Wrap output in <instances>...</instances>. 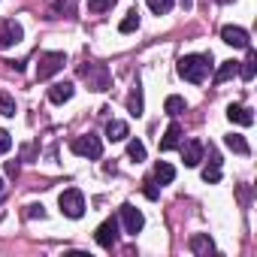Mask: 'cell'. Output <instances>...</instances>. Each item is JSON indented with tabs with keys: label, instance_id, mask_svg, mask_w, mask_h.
I'll return each mask as SVG.
<instances>
[{
	"label": "cell",
	"instance_id": "obj_1",
	"mask_svg": "<svg viewBox=\"0 0 257 257\" xmlns=\"http://www.w3.org/2000/svg\"><path fill=\"white\" fill-rule=\"evenodd\" d=\"M176 73L191 82V85H200L206 82V76L212 73V55H182L179 64H176Z\"/></svg>",
	"mask_w": 257,
	"mask_h": 257
},
{
	"label": "cell",
	"instance_id": "obj_2",
	"mask_svg": "<svg viewBox=\"0 0 257 257\" xmlns=\"http://www.w3.org/2000/svg\"><path fill=\"white\" fill-rule=\"evenodd\" d=\"M70 149H73V155H79V158H88V161H100V158H103V140H100L97 134L76 137Z\"/></svg>",
	"mask_w": 257,
	"mask_h": 257
},
{
	"label": "cell",
	"instance_id": "obj_3",
	"mask_svg": "<svg viewBox=\"0 0 257 257\" xmlns=\"http://www.w3.org/2000/svg\"><path fill=\"white\" fill-rule=\"evenodd\" d=\"M58 206H61V215H67V218H73V221L85 215V197H82L79 188H67V191L58 197Z\"/></svg>",
	"mask_w": 257,
	"mask_h": 257
},
{
	"label": "cell",
	"instance_id": "obj_4",
	"mask_svg": "<svg viewBox=\"0 0 257 257\" xmlns=\"http://www.w3.org/2000/svg\"><path fill=\"white\" fill-rule=\"evenodd\" d=\"M79 76L88 82L91 91H106L109 88V70H106V64H82Z\"/></svg>",
	"mask_w": 257,
	"mask_h": 257
},
{
	"label": "cell",
	"instance_id": "obj_5",
	"mask_svg": "<svg viewBox=\"0 0 257 257\" xmlns=\"http://www.w3.org/2000/svg\"><path fill=\"white\" fill-rule=\"evenodd\" d=\"M64 64H67V55H64V52H46V55H40L37 79H40V82L52 79L55 73H61V70H64Z\"/></svg>",
	"mask_w": 257,
	"mask_h": 257
},
{
	"label": "cell",
	"instance_id": "obj_6",
	"mask_svg": "<svg viewBox=\"0 0 257 257\" xmlns=\"http://www.w3.org/2000/svg\"><path fill=\"white\" fill-rule=\"evenodd\" d=\"M118 218H121V227H124V233H131V236H137V233H143V227H146V215L134 206V203H124L121 209H118Z\"/></svg>",
	"mask_w": 257,
	"mask_h": 257
},
{
	"label": "cell",
	"instance_id": "obj_7",
	"mask_svg": "<svg viewBox=\"0 0 257 257\" xmlns=\"http://www.w3.org/2000/svg\"><path fill=\"white\" fill-rule=\"evenodd\" d=\"M22 40H25V28L16 19H4V22H0V49H13Z\"/></svg>",
	"mask_w": 257,
	"mask_h": 257
},
{
	"label": "cell",
	"instance_id": "obj_8",
	"mask_svg": "<svg viewBox=\"0 0 257 257\" xmlns=\"http://www.w3.org/2000/svg\"><path fill=\"white\" fill-rule=\"evenodd\" d=\"M94 239H97L100 248H112V245L118 242V218H106V221L97 227Z\"/></svg>",
	"mask_w": 257,
	"mask_h": 257
},
{
	"label": "cell",
	"instance_id": "obj_9",
	"mask_svg": "<svg viewBox=\"0 0 257 257\" xmlns=\"http://www.w3.org/2000/svg\"><path fill=\"white\" fill-rule=\"evenodd\" d=\"M221 40L233 49H248V31L239 25H224L221 28Z\"/></svg>",
	"mask_w": 257,
	"mask_h": 257
},
{
	"label": "cell",
	"instance_id": "obj_10",
	"mask_svg": "<svg viewBox=\"0 0 257 257\" xmlns=\"http://www.w3.org/2000/svg\"><path fill=\"white\" fill-rule=\"evenodd\" d=\"M203 182L206 185H218L221 182V155L215 149H209V164L203 167Z\"/></svg>",
	"mask_w": 257,
	"mask_h": 257
},
{
	"label": "cell",
	"instance_id": "obj_11",
	"mask_svg": "<svg viewBox=\"0 0 257 257\" xmlns=\"http://www.w3.org/2000/svg\"><path fill=\"white\" fill-rule=\"evenodd\" d=\"M73 94H76V85H73V82H55V85L49 88V100H52L55 106L73 100Z\"/></svg>",
	"mask_w": 257,
	"mask_h": 257
},
{
	"label": "cell",
	"instance_id": "obj_12",
	"mask_svg": "<svg viewBox=\"0 0 257 257\" xmlns=\"http://www.w3.org/2000/svg\"><path fill=\"white\" fill-rule=\"evenodd\" d=\"M203 143L200 140H188L185 146H182V161H185V167H197L200 161H203Z\"/></svg>",
	"mask_w": 257,
	"mask_h": 257
},
{
	"label": "cell",
	"instance_id": "obj_13",
	"mask_svg": "<svg viewBox=\"0 0 257 257\" xmlns=\"http://www.w3.org/2000/svg\"><path fill=\"white\" fill-rule=\"evenodd\" d=\"M227 118H230L233 124H242V127H251V124H254L251 109L242 106V103H230V106H227Z\"/></svg>",
	"mask_w": 257,
	"mask_h": 257
},
{
	"label": "cell",
	"instance_id": "obj_14",
	"mask_svg": "<svg viewBox=\"0 0 257 257\" xmlns=\"http://www.w3.org/2000/svg\"><path fill=\"white\" fill-rule=\"evenodd\" d=\"M143 109H146V100H143V85H140V82H134L131 94H127V112H131L134 118H140V115H143Z\"/></svg>",
	"mask_w": 257,
	"mask_h": 257
},
{
	"label": "cell",
	"instance_id": "obj_15",
	"mask_svg": "<svg viewBox=\"0 0 257 257\" xmlns=\"http://www.w3.org/2000/svg\"><path fill=\"white\" fill-rule=\"evenodd\" d=\"M179 146H182V127L173 121V124L167 127L164 140H161V152H173V149H179Z\"/></svg>",
	"mask_w": 257,
	"mask_h": 257
},
{
	"label": "cell",
	"instance_id": "obj_16",
	"mask_svg": "<svg viewBox=\"0 0 257 257\" xmlns=\"http://www.w3.org/2000/svg\"><path fill=\"white\" fill-rule=\"evenodd\" d=\"M173 179H176V167H173V164H167V161H158V167H155V176H152V182L164 188V185H170Z\"/></svg>",
	"mask_w": 257,
	"mask_h": 257
},
{
	"label": "cell",
	"instance_id": "obj_17",
	"mask_svg": "<svg viewBox=\"0 0 257 257\" xmlns=\"http://www.w3.org/2000/svg\"><path fill=\"white\" fill-rule=\"evenodd\" d=\"M131 137V127H127L124 121H109L106 124V140L109 143H121V140H127Z\"/></svg>",
	"mask_w": 257,
	"mask_h": 257
},
{
	"label": "cell",
	"instance_id": "obj_18",
	"mask_svg": "<svg viewBox=\"0 0 257 257\" xmlns=\"http://www.w3.org/2000/svg\"><path fill=\"white\" fill-rule=\"evenodd\" d=\"M191 251H194V254H212L215 245H212L209 233H194V236H191Z\"/></svg>",
	"mask_w": 257,
	"mask_h": 257
},
{
	"label": "cell",
	"instance_id": "obj_19",
	"mask_svg": "<svg viewBox=\"0 0 257 257\" xmlns=\"http://www.w3.org/2000/svg\"><path fill=\"white\" fill-rule=\"evenodd\" d=\"M224 146H227L230 152H236V155H248V152H251L242 134H227V137H224Z\"/></svg>",
	"mask_w": 257,
	"mask_h": 257
},
{
	"label": "cell",
	"instance_id": "obj_20",
	"mask_svg": "<svg viewBox=\"0 0 257 257\" xmlns=\"http://www.w3.org/2000/svg\"><path fill=\"white\" fill-rule=\"evenodd\" d=\"M137 28H140V10H127V16L121 19L118 31H121V34H134Z\"/></svg>",
	"mask_w": 257,
	"mask_h": 257
},
{
	"label": "cell",
	"instance_id": "obj_21",
	"mask_svg": "<svg viewBox=\"0 0 257 257\" xmlns=\"http://www.w3.org/2000/svg\"><path fill=\"white\" fill-rule=\"evenodd\" d=\"M164 109H167V115H182L185 109H188V103H185V97H179V94H170L167 97V103H164Z\"/></svg>",
	"mask_w": 257,
	"mask_h": 257
},
{
	"label": "cell",
	"instance_id": "obj_22",
	"mask_svg": "<svg viewBox=\"0 0 257 257\" xmlns=\"http://www.w3.org/2000/svg\"><path fill=\"white\" fill-rule=\"evenodd\" d=\"M239 73V64L236 61H224L221 67H218V73H215V82H227V79H233Z\"/></svg>",
	"mask_w": 257,
	"mask_h": 257
},
{
	"label": "cell",
	"instance_id": "obj_23",
	"mask_svg": "<svg viewBox=\"0 0 257 257\" xmlns=\"http://www.w3.org/2000/svg\"><path fill=\"white\" fill-rule=\"evenodd\" d=\"M127 158H131L134 164H143L146 161V146L140 140H131V143H127Z\"/></svg>",
	"mask_w": 257,
	"mask_h": 257
},
{
	"label": "cell",
	"instance_id": "obj_24",
	"mask_svg": "<svg viewBox=\"0 0 257 257\" xmlns=\"http://www.w3.org/2000/svg\"><path fill=\"white\" fill-rule=\"evenodd\" d=\"M254 64H257V58H254V52H248V58H245V61H242V67H239V73H242V79H245V82H251V79H254V70H257Z\"/></svg>",
	"mask_w": 257,
	"mask_h": 257
},
{
	"label": "cell",
	"instance_id": "obj_25",
	"mask_svg": "<svg viewBox=\"0 0 257 257\" xmlns=\"http://www.w3.org/2000/svg\"><path fill=\"white\" fill-rule=\"evenodd\" d=\"M146 4H149V10H152L155 16H167V13L173 10L176 0H146Z\"/></svg>",
	"mask_w": 257,
	"mask_h": 257
},
{
	"label": "cell",
	"instance_id": "obj_26",
	"mask_svg": "<svg viewBox=\"0 0 257 257\" xmlns=\"http://www.w3.org/2000/svg\"><path fill=\"white\" fill-rule=\"evenodd\" d=\"M0 115H7V118L16 115V100H13L7 91H0Z\"/></svg>",
	"mask_w": 257,
	"mask_h": 257
},
{
	"label": "cell",
	"instance_id": "obj_27",
	"mask_svg": "<svg viewBox=\"0 0 257 257\" xmlns=\"http://www.w3.org/2000/svg\"><path fill=\"white\" fill-rule=\"evenodd\" d=\"M55 16H76V0H55Z\"/></svg>",
	"mask_w": 257,
	"mask_h": 257
},
{
	"label": "cell",
	"instance_id": "obj_28",
	"mask_svg": "<svg viewBox=\"0 0 257 257\" xmlns=\"http://www.w3.org/2000/svg\"><path fill=\"white\" fill-rule=\"evenodd\" d=\"M115 4H118V0H88V10L100 16V13H109V10H112Z\"/></svg>",
	"mask_w": 257,
	"mask_h": 257
},
{
	"label": "cell",
	"instance_id": "obj_29",
	"mask_svg": "<svg viewBox=\"0 0 257 257\" xmlns=\"http://www.w3.org/2000/svg\"><path fill=\"white\" fill-rule=\"evenodd\" d=\"M10 149H13V137L4 131V127H0V155H7Z\"/></svg>",
	"mask_w": 257,
	"mask_h": 257
},
{
	"label": "cell",
	"instance_id": "obj_30",
	"mask_svg": "<svg viewBox=\"0 0 257 257\" xmlns=\"http://www.w3.org/2000/svg\"><path fill=\"white\" fill-rule=\"evenodd\" d=\"M146 197H149V200H158V197H161V191H158V185H155L152 179L146 182Z\"/></svg>",
	"mask_w": 257,
	"mask_h": 257
},
{
	"label": "cell",
	"instance_id": "obj_31",
	"mask_svg": "<svg viewBox=\"0 0 257 257\" xmlns=\"http://www.w3.org/2000/svg\"><path fill=\"white\" fill-rule=\"evenodd\" d=\"M28 218H46V209L34 203V206H28Z\"/></svg>",
	"mask_w": 257,
	"mask_h": 257
},
{
	"label": "cell",
	"instance_id": "obj_32",
	"mask_svg": "<svg viewBox=\"0 0 257 257\" xmlns=\"http://www.w3.org/2000/svg\"><path fill=\"white\" fill-rule=\"evenodd\" d=\"M7 173H10V176H19V161H10V164H7Z\"/></svg>",
	"mask_w": 257,
	"mask_h": 257
},
{
	"label": "cell",
	"instance_id": "obj_33",
	"mask_svg": "<svg viewBox=\"0 0 257 257\" xmlns=\"http://www.w3.org/2000/svg\"><path fill=\"white\" fill-rule=\"evenodd\" d=\"M179 4H182V10H191V7H194V0H179Z\"/></svg>",
	"mask_w": 257,
	"mask_h": 257
},
{
	"label": "cell",
	"instance_id": "obj_34",
	"mask_svg": "<svg viewBox=\"0 0 257 257\" xmlns=\"http://www.w3.org/2000/svg\"><path fill=\"white\" fill-rule=\"evenodd\" d=\"M0 191H4V176H0Z\"/></svg>",
	"mask_w": 257,
	"mask_h": 257
}]
</instances>
